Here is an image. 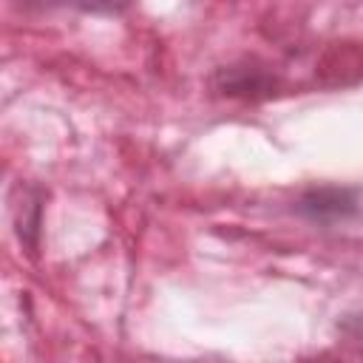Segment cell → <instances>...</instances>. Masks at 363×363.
<instances>
[{
    "label": "cell",
    "mask_w": 363,
    "mask_h": 363,
    "mask_svg": "<svg viewBox=\"0 0 363 363\" xmlns=\"http://www.w3.org/2000/svg\"><path fill=\"white\" fill-rule=\"evenodd\" d=\"M65 3H77V6H85V9H116L125 0H65Z\"/></svg>",
    "instance_id": "cell-1"
}]
</instances>
